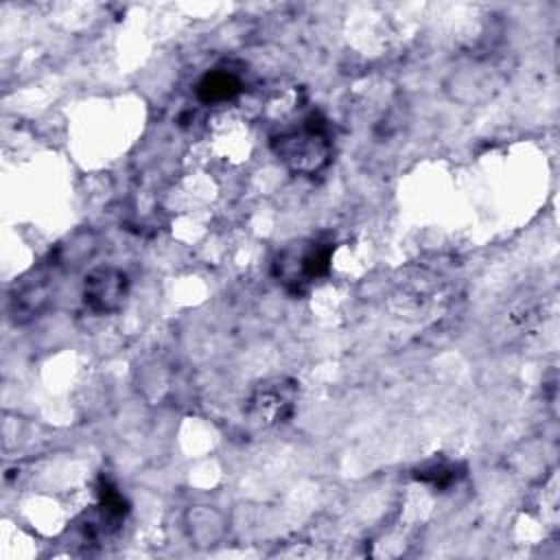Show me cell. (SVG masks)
<instances>
[{
  "label": "cell",
  "mask_w": 560,
  "mask_h": 560,
  "mask_svg": "<svg viewBox=\"0 0 560 560\" xmlns=\"http://www.w3.org/2000/svg\"><path fill=\"white\" fill-rule=\"evenodd\" d=\"M273 155L295 175H317L332 160V131L319 112L271 138Z\"/></svg>",
  "instance_id": "obj_1"
},
{
  "label": "cell",
  "mask_w": 560,
  "mask_h": 560,
  "mask_svg": "<svg viewBox=\"0 0 560 560\" xmlns=\"http://www.w3.org/2000/svg\"><path fill=\"white\" fill-rule=\"evenodd\" d=\"M335 245L322 238H300L284 245L271 260L273 278L291 293H306L315 280L330 271Z\"/></svg>",
  "instance_id": "obj_2"
},
{
  "label": "cell",
  "mask_w": 560,
  "mask_h": 560,
  "mask_svg": "<svg viewBox=\"0 0 560 560\" xmlns=\"http://www.w3.org/2000/svg\"><path fill=\"white\" fill-rule=\"evenodd\" d=\"M298 383L289 376H271L256 383L245 400V416L258 429H271L291 418L298 402Z\"/></svg>",
  "instance_id": "obj_3"
},
{
  "label": "cell",
  "mask_w": 560,
  "mask_h": 560,
  "mask_svg": "<svg viewBox=\"0 0 560 560\" xmlns=\"http://www.w3.org/2000/svg\"><path fill=\"white\" fill-rule=\"evenodd\" d=\"M127 295L129 276L118 267H94L83 280V304L96 315H109L120 311Z\"/></svg>",
  "instance_id": "obj_4"
},
{
  "label": "cell",
  "mask_w": 560,
  "mask_h": 560,
  "mask_svg": "<svg viewBox=\"0 0 560 560\" xmlns=\"http://www.w3.org/2000/svg\"><path fill=\"white\" fill-rule=\"evenodd\" d=\"M127 514H129V503L122 497V492L107 479H101L98 505L94 508L92 514H88L83 523V532L90 538L107 536L118 529V525L125 521Z\"/></svg>",
  "instance_id": "obj_5"
},
{
  "label": "cell",
  "mask_w": 560,
  "mask_h": 560,
  "mask_svg": "<svg viewBox=\"0 0 560 560\" xmlns=\"http://www.w3.org/2000/svg\"><path fill=\"white\" fill-rule=\"evenodd\" d=\"M184 529L192 547L212 549L221 545L228 534V518L214 505H190L184 514Z\"/></svg>",
  "instance_id": "obj_6"
},
{
  "label": "cell",
  "mask_w": 560,
  "mask_h": 560,
  "mask_svg": "<svg viewBox=\"0 0 560 560\" xmlns=\"http://www.w3.org/2000/svg\"><path fill=\"white\" fill-rule=\"evenodd\" d=\"M52 300V282L50 276L37 273L35 278L24 280L20 287L13 289L9 298V313L15 324H26L35 319Z\"/></svg>",
  "instance_id": "obj_7"
},
{
  "label": "cell",
  "mask_w": 560,
  "mask_h": 560,
  "mask_svg": "<svg viewBox=\"0 0 560 560\" xmlns=\"http://www.w3.org/2000/svg\"><path fill=\"white\" fill-rule=\"evenodd\" d=\"M243 92V79L236 70L225 66L208 70L197 83V98L203 105H221L236 98Z\"/></svg>",
  "instance_id": "obj_8"
},
{
  "label": "cell",
  "mask_w": 560,
  "mask_h": 560,
  "mask_svg": "<svg viewBox=\"0 0 560 560\" xmlns=\"http://www.w3.org/2000/svg\"><path fill=\"white\" fill-rule=\"evenodd\" d=\"M462 475H464V468L457 462H451L446 457H431L413 468V479L435 490L451 488L453 483L459 481Z\"/></svg>",
  "instance_id": "obj_9"
}]
</instances>
